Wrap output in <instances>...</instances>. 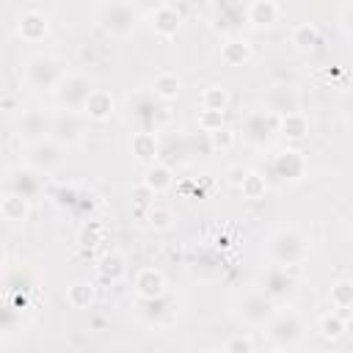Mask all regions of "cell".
I'll return each mask as SVG.
<instances>
[{
    "label": "cell",
    "mask_w": 353,
    "mask_h": 353,
    "mask_svg": "<svg viewBox=\"0 0 353 353\" xmlns=\"http://www.w3.org/2000/svg\"><path fill=\"white\" fill-rule=\"evenodd\" d=\"M309 251H312V240L298 226H279L265 240V256L270 259V265L279 268L303 265L309 259Z\"/></svg>",
    "instance_id": "obj_1"
},
{
    "label": "cell",
    "mask_w": 353,
    "mask_h": 353,
    "mask_svg": "<svg viewBox=\"0 0 353 353\" xmlns=\"http://www.w3.org/2000/svg\"><path fill=\"white\" fill-rule=\"evenodd\" d=\"M66 74V63L50 52H36L22 63V83L33 94H55Z\"/></svg>",
    "instance_id": "obj_2"
},
{
    "label": "cell",
    "mask_w": 353,
    "mask_h": 353,
    "mask_svg": "<svg viewBox=\"0 0 353 353\" xmlns=\"http://www.w3.org/2000/svg\"><path fill=\"white\" fill-rule=\"evenodd\" d=\"M94 19L108 36L127 39L135 33L138 22L143 19V11H141V6H135L130 0H105V3H97Z\"/></svg>",
    "instance_id": "obj_3"
},
{
    "label": "cell",
    "mask_w": 353,
    "mask_h": 353,
    "mask_svg": "<svg viewBox=\"0 0 353 353\" xmlns=\"http://www.w3.org/2000/svg\"><path fill=\"white\" fill-rule=\"evenodd\" d=\"M279 124H281V113L279 110L254 105V108H248L243 113L237 132H240L243 143H248L251 149H268L279 135Z\"/></svg>",
    "instance_id": "obj_4"
},
{
    "label": "cell",
    "mask_w": 353,
    "mask_h": 353,
    "mask_svg": "<svg viewBox=\"0 0 353 353\" xmlns=\"http://www.w3.org/2000/svg\"><path fill=\"white\" fill-rule=\"evenodd\" d=\"M265 336L273 347H287L292 350L295 345L303 342L306 336V325H303V317L295 312V309H279L276 317L265 325Z\"/></svg>",
    "instance_id": "obj_5"
},
{
    "label": "cell",
    "mask_w": 353,
    "mask_h": 353,
    "mask_svg": "<svg viewBox=\"0 0 353 353\" xmlns=\"http://www.w3.org/2000/svg\"><path fill=\"white\" fill-rule=\"evenodd\" d=\"M94 94V83L91 77L80 74V72H69L63 77V83L55 88L52 94V102L58 110H72V113H83L85 110V102L88 97Z\"/></svg>",
    "instance_id": "obj_6"
},
{
    "label": "cell",
    "mask_w": 353,
    "mask_h": 353,
    "mask_svg": "<svg viewBox=\"0 0 353 353\" xmlns=\"http://www.w3.org/2000/svg\"><path fill=\"white\" fill-rule=\"evenodd\" d=\"M130 119L135 121V130H149L157 132V127L168 119V108L165 102H160L149 88L138 91L135 97H130Z\"/></svg>",
    "instance_id": "obj_7"
},
{
    "label": "cell",
    "mask_w": 353,
    "mask_h": 353,
    "mask_svg": "<svg viewBox=\"0 0 353 353\" xmlns=\"http://www.w3.org/2000/svg\"><path fill=\"white\" fill-rule=\"evenodd\" d=\"M298 270H301V265H292V268L270 265V268L262 270V276H259V292L268 295L273 303L290 301V298L298 292Z\"/></svg>",
    "instance_id": "obj_8"
},
{
    "label": "cell",
    "mask_w": 353,
    "mask_h": 353,
    "mask_svg": "<svg viewBox=\"0 0 353 353\" xmlns=\"http://www.w3.org/2000/svg\"><path fill=\"white\" fill-rule=\"evenodd\" d=\"M243 25H248V3L237 0H221L210 6V28L221 33L223 39L240 36Z\"/></svg>",
    "instance_id": "obj_9"
},
{
    "label": "cell",
    "mask_w": 353,
    "mask_h": 353,
    "mask_svg": "<svg viewBox=\"0 0 353 353\" xmlns=\"http://www.w3.org/2000/svg\"><path fill=\"white\" fill-rule=\"evenodd\" d=\"M273 174L279 176V182L284 185H298L306 179L309 174V157L303 149H298L295 143H287L281 146L276 154H273Z\"/></svg>",
    "instance_id": "obj_10"
},
{
    "label": "cell",
    "mask_w": 353,
    "mask_h": 353,
    "mask_svg": "<svg viewBox=\"0 0 353 353\" xmlns=\"http://www.w3.org/2000/svg\"><path fill=\"white\" fill-rule=\"evenodd\" d=\"M63 154H66V149L61 143H55L52 138H44V141H36V143L25 146L22 165H28L39 174H50L63 163Z\"/></svg>",
    "instance_id": "obj_11"
},
{
    "label": "cell",
    "mask_w": 353,
    "mask_h": 353,
    "mask_svg": "<svg viewBox=\"0 0 353 353\" xmlns=\"http://www.w3.org/2000/svg\"><path fill=\"white\" fill-rule=\"evenodd\" d=\"M276 312H279V303H273V301H270L268 295H262L259 290L243 295L240 303H237L240 320L248 323V325H254V328H265V325L276 317Z\"/></svg>",
    "instance_id": "obj_12"
},
{
    "label": "cell",
    "mask_w": 353,
    "mask_h": 353,
    "mask_svg": "<svg viewBox=\"0 0 353 353\" xmlns=\"http://www.w3.org/2000/svg\"><path fill=\"white\" fill-rule=\"evenodd\" d=\"M83 113H72V110H52V130L50 138L55 143H61L63 149L74 146L83 141L85 135V124H83Z\"/></svg>",
    "instance_id": "obj_13"
},
{
    "label": "cell",
    "mask_w": 353,
    "mask_h": 353,
    "mask_svg": "<svg viewBox=\"0 0 353 353\" xmlns=\"http://www.w3.org/2000/svg\"><path fill=\"white\" fill-rule=\"evenodd\" d=\"M50 130H52V110L33 108V110H22V116L17 119V135L22 138L25 146L50 138Z\"/></svg>",
    "instance_id": "obj_14"
},
{
    "label": "cell",
    "mask_w": 353,
    "mask_h": 353,
    "mask_svg": "<svg viewBox=\"0 0 353 353\" xmlns=\"http://www.w3.org/2000/svg\"><path fill=\"white\" fill-rule=\"evenodd\" d=\"M50 14L41 11V8H25L17 14V22H14V30L22 41L28 44H39L50 36Z\"/></svg>",
    "instance_id": "obj_15"
},
{
    "label": "cell",
    "mask_w": 353,
    "mask_h": 353,
    "mask_svg": "<svg viewBox=\"0 0 353 353\" xmlns=\"http://www.w3.org/2000/svg\"><path fill=\"white\" fill-rule=\"evenodd\" d=\"M44 190V182H41V174L28 168V165H17V168H8L6 171V193H17L28 201L39 199Z\"/></svg>",
    "instance_id": "obj_16"
},
{
    "label": "cell",
    "mask_w": 353,
    "mask_h": 353,
    "mask_svg": "<svg viewBox=\"0 0 353 353\" xmlns=\"http://www.w3.org/2000/svg\"><path fill=\"white\" fill-rule=\"evenodd\" d=\"M146 19H149V28H152L157 36L171 39V36H176L179 28H182V8L174 6V3H157V6L146 14Z\"/></svg>",
    "instance_id": "obj_17"
},
{
    "label": "cell",
    "mask_w": 353,
    "mask_h": 353,
    "mask_svg": "<svg viewBox=\"0 0 353 353\" xmlns=\"http://www.w3.org/2000/svg\"><path fill=\"white\" fill-rule=\"evenodd\" d=\"M132 287H135L138 301H157V298L168 295L165 273L157 270V268H141L135 273V279H132Z\"/></svg>",
    "instance_id": "obj_18"
},
{
    "label": "cell",
    "mask_w": 353,
    "mask_h": 353,
    "mask_svg": "<svg viewBox=\"0 0 353 353\" xmlns=\"http://www.w3.org/2000/svg\"><path fill=\"white\" fill-rule=\"evenodd\" d=\"M130 154L143 165L157 163L160 160V135L149 132V130H135L130 135Z\"/></svg>",
    "instance_id": "obj_19"
},
{
    "label": "cell",
    "mask_w": 353,
    "mask_h": 353,
    "mask_svg": "<svg viewBox=\"0 0 353 353\" xmlns=\"http://www.w3.org/2000/svg\"><path fill=\"white\" fill-rule=\"evenodd\" d=\"M116 97L108 91V88H94V94L88 97V102H85V110H83V116L88 119V121H97V124H102V121H110L113 116H116Z\"/></svg>",
    "instance_id": "obj_20"
},
{
    "label": "cell",
    "mask_w": 353,
    "mask_h": 353,
    "mask_svg": "<svg viewBox=\"0 0 353 353\" xmlns=\"http://www.w3.org/2000/svg\"><path fill=\"white\" fill-rule=\"evenodd\" d=\"M251 58H254V44L243 33L221 41V61L226 66H245Z\"/></svg>",
    "instance_id": "obj_21"
},
{
    "label": "cell",
    "mask_w": 353,
    "mask_h": 353,
    "mask_svg": "<svg viewBox=\"0 0 353 353\" xmlns=\"http://www.w3.org/2000/svg\"><path fill=\"white\" fill-rule=\"evenodd\" d=\"M281 17V6L276 0H251L248 3V28L265 30L273 28Z\"/></svg>",
    "instance_id": "obj_22"
},
{
    "label": "cell",
    "mask_w": 353,
    "mask_h": 353,
    "mask_svg": "<svg viewBox=\"0 0 353 353\" xmlns=\"http://www.w3.org/2000/svg\"><path fill=\"white\" fill-rule=\"evenodd\" d=\"M97 276L105 284H119L127 276V256L121 251H105L97 262Z\"/></svg>",
    "instance_id": "obj_23"
},
{
    "label": "cell",
    "mask_w": 353,
    "mask_h": 353,
    "mask_svg": "<svg viewBox=\"0 0 353 353\" xmlns=\"http://www.w3.org/2000/svg\"><path fill=\"white\" fill-rule=\"evenodd\" d=\"M174 306H176V301L168 298V295H163V298H157V301H138L141 317H143L146 323H152V325H165V323L176 314Z\"/></svg>",
    "instance_id": "obj_24"
},
{
    "label": "cell",
    "mask_w": 353,
    "mask_h": 353,
    "mask_svg": "<svg viewBox=\"0 0 353 353\" xmlns=\"http://www.w3.org/2000/svg\"><path fill=\"white\" fill-rule=\"evenodd\" d=\"M141 185H146L154 196H160V193L171 190V185H174V168L157 160V163H152V165H146V168H143Z\"/></svg>",
    "instance_id": "obj_25"
},
{
    "label": "cell",
    "mask_w": 353,
    "mask_h": 353,
    "mask_svg": "<svg viewBox=\"0 0 353 353\" xmlns=\"http://www.w3.org/2000/svg\"><path fill=\"white\" fill-rule=\"evenodd\" d=\"M279 135L287 138V143H298L309 135V119L301 110H284L281 113V124H279Z\"/></svg>",
    "instance_id": "obj_26"
},
{
    "label": "cell",
    "mask_w": 353,
    "mask_h": 353,
    "mask_svg": "<svg viewBox=\"0 0 353 353\" xmlns=\"http://www.w3.org/2000/svg\"><path fill=\"white\" fill-rule=\"evenodd\" d=\"M149 91L160 99V102H171V99H176L179 94H182V77L176 74V72H157L154 77H152V83H149Z\"/></svg>",
    "instance_id": "obj_27"
},
{
    "label": "cell",
    "mask_w": 353,
    "mask_h": 353,
    "mask_svg": "<svg viewBox=\"0 0 353 353\" xmlns=\"http://www.w3.org/2000/svg\"><path fill=\"white\" fill-rule=\"evenodd\" d=\"M188 141H185V135L182 132H176V143H174V132H168V135H163L160 138V163H165V165H179V163H185L188 160Z\"/></svg>",
    "instance_id": "obj_28"
},
{
    "label": "cell",
    "mask_w": 353,
    "mask_h": 353,
    "mask_svg": "<svg viewBox=\"0 0 353 353\" xmlns=\"http://www.w3.org/2000/svg\"><path fill=\"white\" fill-rule=\"evenodd\" d=\"M0 215L6 223H25L30 218V201L17 193H3L0 199Z\"/></svg>",
    "instance_id": "obj_29"
},
{
    "label": "cell",
    "mask_w": 353,
    "mask_h": 353,
    "mask_svg": "<svg viewBox=\"0 0 353 353\" xmlns=\"http://www.w3.org/2000/svg\"><path fill=\"white\" fill-rule=\"evenodd\" d=\"M290 44L298 50V52H312L317 44H320V30L314 22H298L292 25L290 30Z\"/></svg>",
    "instance_id": "obj_30"
},
{
    "label": "cell",
    "mask_w": 353,
    "mask_h": 353,
    "mask_svg": "<svg viewBox=\"0 0 353 353\" xmlns=\"http://www.w3.org/2000/svg\"><path fill=\"white\" fill-rule=\"evenodd\" d=\"M97 301V287L91 281H72L66 287V303L72 309H88Z\"/></svg>",
    "instance_id": "obj_31"
},
{
    "label": "cell",
    "mask_w": 353,
    "mask_h": 353,
    "mask_svg": "<svg viewBox=\"0 0 353 353\" xmlns=\"http://www.w3.org/2000/svg\"><path fill=\"white\" fill-rule=\"evenodd\" d=\"M199 105L201 110H215V113H226L229 105H232V97L223 85H207L199 97Z\"/></svg>",
    "instance_id": "obj_32"
},
{
    "label": "cell",
    "mask_w": 353,
    "mask_h": 353,
    "mask_svg": "<svg viewBox=\"0 0 353 353\" xmlns=\"http://www.w3.org/2000/svg\"><path fill=\"white\" fill-rule=\"evenodd\" d=\"M317 334L325 342H336L345 336V317L339 312H325L317 317Z\"/></svg>",
    "instance_id": "obj_33"
},
{
    "label": "cell",
    "mask_w": 353,
    "mask_h": 353,
    "mask_svg": "<svg viewBox=\"0 0 353 353\" xmlns=\"http://www.w3.org/2000/svg\"><path fill=\"white\" fill-rule=\"evenodd\" d=\"M328 301L336 312L339 309H353V279H336L328 290Z\"/></svg>",
    "instance_id": "obj_34"
},
{
    "label": "cell",
    "mask_w": 353,
    "mask_h": 353,
    "mask_svg": "<svg viewBox=\"0 0 353 353\" xmlns=\"http://www.w3.org/2000/svg\"><path fill=\"white\" fill-rule=\"evenodd\" d=\"M240 190H243V199L259 201V199H265V193H268V179H265L259 171H248L245 179H243V185H240Z\"/></svg>",
    "instance_id": "obj_35"
},
{
    "label": "cell",
    "mask_w": 353,
    "mask_h": 353,
    "mask_svg": "<svg viewBox=\"0 0 353 353\" xmlns=\"http://www.w3.org/2000/svg\"><path fill=\"white\" fill-rule=\"evenodd\" d=\"M146 221H149V226L154 229V232H165V229H171L174 226V210L171 207H163V204H154V207H149L146 210Z\"/></svg>",
    "instance_id": "obj_36"
},
{
    "label": "cell",
    "mask_w": 353,
    "mask_h": 353,
    "mask_svg": "<svg viewBox=\"0 0 353 353\" xmlns=\"http://www.w3.org/2000/svg\"><path fill=\"white\" fill-rule=\"evenodd\" d=\"M102 240H105V226H102L99 221L83 223V229H80V234H77V243H80L83 248H94V245H99Z\"/></svg>",
    "instance_id": "obj_37"
},
{
    "label": "cell",
    "mask_w": 353,
    "mask_h": 353,
    "mask_svg": "<svg viewBox=\"0 0 353 353\" xmlns=\"http://www.w3.org/2000/svg\"><path fill=\"white\" fill-rule=\"evenodd\" d=\"M207 138H210V146H212V152H229V149L234 146V141H237V132H234V130L226 124V127H221V130L210 132Z\"/></svg>",
    "instance_id": "obj_38"
},
{
    "label": "cell",
    "mask_w": 353,
    "mask_h": 353,
    "mask_svg": "<svg viewBox=\"0 0 353 353\" xmlns=\"http://www.w3.org/2000/svg\"><path fill=\"white\" fill-rule=\"evenodd\" d=\"M196 124H199V130L201 132H215V130H221V127H226V113H215V110H199V116H196Z\"/></svg>",
    "instance_id": "obj_39"
},
{
    "label": "cell",
    "mask_w": 353,
    "mask_h": 353,
    "mask_svg": "<svg viewBox=\"0 0 353 353\" xmlns=\"http://www.w3.org/2000/svg\"><path fill=\"white\" fill-rule=\"evenodd\" d=\"M223 353H254V339L248 334H234L226 339Z\"/></svg>",
    "instance_id": "obj_40"
},
{
    "label": "cell",
    "mask_w": 353,
    "mask_h": 353,
    "mask_svg": "<svg viewBox=\"0 0 353 353\" xmlns=\"http://www.w3.org/2000/svg\"><path fill=\"white\" fill-rule=\"evenodd\" d=\"M130 199H132V204H135L138 210H149V207H154V193H152L146 185H135V188L130 190Z\"/></svg>",
    "instance_id": "obj_41"
},
{
    "label": "cell",
    "mask_w": 353,
    "mask_h": 353,
    "mask_svg": "<svg viewBox=\"0 0 353 353\" xmlns=\"http://www.w3.org/2000/svg\"><path fill=\"white\" fill-rule=\"evenodd\" d=\"M336 19H339V28H342V33H345L347 39H353V3H345V6L339 8Z\"/></svg>",
    "instance_id": "obj_42"
},
{
    "label": "cell",
    "mask_w": 353,
    "mask_h": 353,
    "mask_svg": "<svg viewBox=\"0 0 353 353\" xmlns=\"http://www.w3.org/2000/svg\"><path fill=\"white\" fill-rule=\"evenodd\" d=\"M245 174H248V168H229V185L240 188L243 179H245Z\"/></svg>",
    "instance_id": "obj_43"
},
{
    "label": "cell",
    "mask_w": 353,
    "mask_h": 353,
    "mask_svg": "<svg viewBox=\"0 0 353 353\" xmlns=\"http://www.w3.org/2000/svg\"><path fill=\"white\" fill-rule=\"evenodd\" d=\"M342 113H345V119L353 124V94L345 97V102H342Z\"/></svg>",
    "instance_id": "obj_44"
},
{
    "label": "cell",
    "mask_w": 353,
    "mask_h": 353,
    "mask_svg": "<svg viewBox=\"0 0 353 353\" xmlns=\"http://www.w3.org/2000/svg\"><path fill=\"white\" fill-rule=\"evenodd\" d=\"M345 336H350V339H353V312L345 317Z\"/></svg>",
    "instance_id": "obj_45"
},
{
    "label": "cell",
    "mask_w": 353,
    "mask_h": 353,
    "mask_svg": "<svg viewBox=\"0 0 353 353\" xmlns=\"http://www.w3.org/2000/svg\"><path fill=\"white\" fill-rule=\"evenodd\" d=\"M14 105H17V102H14V97H11V94H6V97H3V108L11 113V110H14Z\"/></svg>",
    "instance_id": "obj_46"
},
{
    "label": "cell",
    "mask_w": 353,
    "mask_h": 353,
    "mask_svg": "<svg viewBox=\"0 0 353 353\" xmlns=\"http://www.w3.org/2000/svg\"><path fill=\"white\" fill-rule=\"evenodd\" d=\"M268 353H290V350H287V347H270Z\"/></svg>",
    "instance_id": "obj_47"
},
{
    "label": "cell",
    "mask_w": 353,
    "mask_h": 353,
    "mask_svg": "<svg viewBox=\"0 0 353 353\" xmlns=\"http://www.w3.org/2000/svg\"><path fill=\"white\" fill-rule=\"evenodd\" d=\"M201 353H223V350H215V347H207V350H201Z\"/></svg>",
    "instance_id": "obj_48"
}]
</instances>
